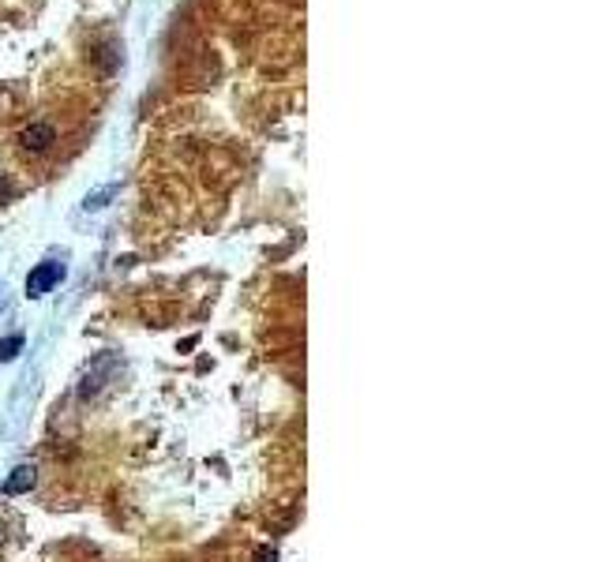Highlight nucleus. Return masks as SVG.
I'll list each match as a JSON object with an SVG mask.
<instances>
[{"instance_id": "1", "label": "nucleus", "mask_w": 600, "mask_h": 562, "mask_svg": "<svg viewBox=\"0 0 600 562\" xmlns=\"http://www.w3.org/2000/svg\"><path fill=\"white\" fill-rule=\"evenodd\" d=\"M60 281H64V263H38V266L27 274V296L38 300V296L53 293Z\"/></svg>"}, {"instance_id": "2", "label": "nucleus", "mask_w": 600, "mask_h": 562, "mask_svg": "<svg viewBox=\"0 0 600 562\" xmlns=\"http://www.w3.org/2000/svg\"><path fill=\"white\" fill-rule=\"evenodd\" d=\"M53 142H57V128L53 124H30V128L19 132V147L27 154H45Z\"/></svg>"}, {"instance_id": "3", "label": "nucleus", "mask_w": 600, "mask_h": 562, "mask_svg": "<svg viewBox=\"0 0 600 562\" xmlns=\"http://www.w3.org/2000/svg\"><path fill=\"white\" fill-rule=\"evenodd\" d=\"M34 483H38V468L34 465H16L11 476L4 480V495H23V491H30Z\"/></svg>"}, {"instance_id": "4", "label": "nucleus", "mask_w": 600, "mask_h": 562, "mask_svg": "<svg viewBox=\"0 0 600 562\" xmlns=\"http://www.w3.org/2000/svg\"><path fill=\"white\" fill-rule=\"evenodd\" d=\"M19 352H23V334H11V337H4V342H0V364L16 360Z\"/></svg>"}, {"instance_id": "5", "label": "nucleus", "mask_w": 600, "mask_h": 562, "mask_svg": "<svg viewBox=\"0 0 600 562\" xmlns=\"http://www.w3.org/2000/svg\"><path fill=\"white\" fill-rule=\"evenodd\" d=\"M116 195V184H109L106 191H98V195H87V203H83V210H101V206H106L109 199Z\"/></svg>"}, {"instance_id": "6", "label": "nucleus", "mask_w": 600, "mask_h": 562, "mask_svg": "<svg viewBox=\"0 0 600 562\" xmlns=\"http://www.w3.org/2000/svg\"><path fill=\"white\" fill-rule=\"evenodd\" d=\"M255 562H278V551H274V547H259Z\"/></svg>"}]
</instances>
